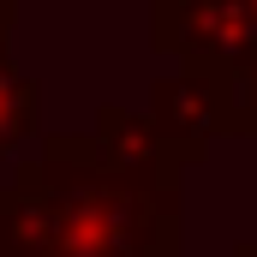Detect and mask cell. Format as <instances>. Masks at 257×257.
<instances>
[{
	"mask_svg": "<svg viewBox=\"0 0 257 257\" xmlns=\"http://www.w3.org/2000/svg\"><path fill=\"white\" fill-rule=\"evenodd\" d=\"M156 138L192 168L203 162V150H209V138L221 132V96H215V78L209 72H168V78H156L150 84V114H144Z\"/></svg>",
	"mask_w": 257,
	"mask_h": 257,
	"instance_id": "3957f363",
	"label": "cell"
},
{
	"mask_svg": "<svg viewBox=\"0 0 257 257\" xmlns=\"http://www.w3.org/2000/svg\"><path fill=\"white\" fill-rule=\"evenodd\" d=\"M0 257H180V168H126L96 132H48L12 174Z\"/></svg>",
	"mask_w": 257,
	"mask_h": 257,
	"instance_id": "6da1fadb",
	"label": "cell"
},
{
	"mask_svg": "<svg viewBox=\"0 0 257 257\" xmlns=\"http://www.w3.org/2000/svg\"><path fill=\"white\" fill-rule=\"evenodd\" d=\"M245 6H251V18H257V0H245Z\"/></svg>",
	"mask_w": 257,
	"mask_h": 257,
	"instance_id": "9c48e42d",
	"label": "cell"
},
{
	"mask_svg": "<svg viewBox=\"0 0 257 257\" xmlns=\"http://www.w3.org/2000/svg\"><path fill=\"white\" fill-rule=\"evenodd\" d=\"M150 48L186 72H233L257 54V18L245 0H156Z\"/></svg>",
	"mask_w": 257,
	"mask_h": 257,
	"instance_id": "7a4b0ae2",
	"label": "cell"
},
{
	"mask_svg": "<svg viewBox=\"0 0 257 257\" xmlns=\"http://www.w3.org/2000/svg\"><path fill=\"white\" fill-rule=\"evenodd\" d=\"M6 209H12V186H0V233H6Z\"/></svg>",
	"mask_w": 257,
	"mask_h": 257,
	"instance_id": "52a82bcc",
	"label": "cell"
},
{
	"mask_svg": "<svg viewBox=\"0 0 257 257\" xmlns=\"http://www.w3.org/2000/svg\"><path fill=\"white\" fill-rule=\"evenodd\" d=\"M12 24H18V0H0V60H6V42H12Z\"/></svg>",
	"mask_w": 257,
	"mask_h": 257,
	"instance_id": "8992f818",
	"label": "cell"
},
{
	"mask_svg": "<svg viewBox=\"0 0 257 257\" xmlns=\"http://www.w3.org/2000/svg\"><path fill=\"white\" fill-rule=\"evenodd\" d=\"M215 96H221V132L233 138H257V54L233 72H209Z\"/></svg>",
	"mask_w": 257,
	"mask_h": 257,
	"instance_id": "5b68a950",
	"label": "cell"
},
{
	"mask_svg": "<svg viewBox=\"0 0 257 257\" xmlns=\"http://www.w3.org/2000/svg\"><path fill=\"white\" fill-rule=\"evenodd\" d=\"M36 132V78L0 60V156H12Z\"/></svg>",
	"mask_w": 257,
	"mask_h": 257,
	"instance_id": "277c9868",
	"label": "cell"
},
{
	"mask_svg": "<svg viewBox=\"0 0 257 257\" xmlns=\"http://www.w3.org/2000/svg\"><path fill=\"white\" fill-rule=\"evenodd\" d=\"M233 257H257V233H251V239H245V245H239Z\"/></svg>",
	"mask_w": 257,
	"mask_h": 257,
	"instance_id": "ba28073f",
	"label": "cell"
}]
</instances>
